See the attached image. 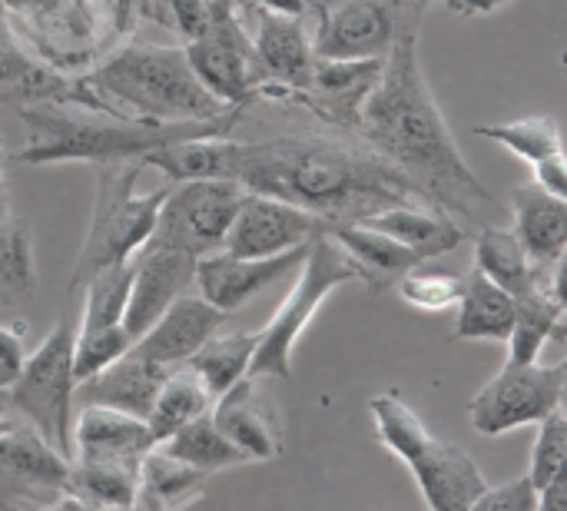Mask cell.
I'll return each instance as SVG.
<instances>
[{
    "label": "cell",
    "instance_id": "1",
    "mask_svg": "<svg viewBox=\"0 0 567 511\" xmlns=\"http://www.w3.org/2000/svg\"><path fill=\"white\" fill-rule=\"evenodd\" d=\"M395 3V40L385 57L379 86L369 93L359 136L402 166L425 196L442 206L449 216L478 223L482 213L498 209L502 203L485 190L475 170L465 163L439 100L422 73L419 33L429 3L435 0H392Z\"/></svg>",
    "mask_w": 567,
    "mask_h": 511
},
{
    "label": "cell",
    "instance_id": "2",
    "mask_svg": "<svg viewBox=\"0 0 567 511\" xmlns=\"http://www.w3.org/2000/svg\"><path fill=\"white\" fill-rule=\"evenodd\" d=\"M229 180L302 206L326 223H362L392 206L432 203L402 166L355 133L276 136L259 143L233 140Z\"/></svg>",
    "mask_w": 567,
    "mask_h": 511
},
{
    "label": "cell",
    "instance_id": "3",
    "mask_svg": "<svg viewBox=\"0 0 567 511\" xmlns=\"http://www.w3.org/2000/svg\"><path fill=\"white\" fill-rule=\"evenodd\" d=\"M17 116L23 120L27 140L17 153L27 166H50V163H126L143 160L146 153L169 146L176 140L193 136H229L239 123L243 110H233L216 120H186V123H159L123 116L120 110H93L73 103H37L20 106Z\"/></svg>",
    "mask_w": 567,
    "mask_h": 511
},
{
    "label": "cell",
    "instance_id": "4",
    "mask_svg": "<svg viewBox=\"0 0 567 511\" xmlns=\"http://www.w3.org/2000/svg\"><path fill=\"white\" fill-rule=\"evenodd\" d=\"M90 86L116 100L140 120L186 123L233 113V106L219 103L203 86L186 57V47H123L113 57H106V63L90 76Z\"/></svg>",
    "mask_w": 567,
    "mask_h": 511
},
{
    "label": "cell",
    "instance_id": "5",
    "mask_svg": "<svg viewBox=\"0 0 567 511\" xmlns=\"http://www.w3.org/2000/svg\"><path fill=\"white\" fill-rule=\"evenodd\" d=\"M143 163L126 160V163H103L96 166V196H93V213L86 226V239L80 246L73 276H70V293L83 289L90 276L100 269L130 263L153 236L163 200L173 183L140 193Z\"/></svg>",
    "mask_w": 567,
    "mask_h": 511
},
{
    "label": "cell",
    "instance_id": "6",
    "mask_svg": "<svg viewBox=\"0 0 567 511\" xmlns=\"http://www.w3.org/2000/svg\"><path fill=\"white\" fill-rule=\"evenodd\" d=\"M369 412L379 442L409 466L432 511H468L488 489L478 466L452 442L432 436L395 392L375 396L369 402Z\"/></svg>",
    "mask_w": 567,
    "mask_h": 511
},
{
    "label": "cell",
    "instance_id": "7",
    "mask_svg": "<svg viewBox=\"0 0 567 511\" xmlns=\"http://www.w3.org/2000/svg\"><path fill=\"white\" fill-rule=\"evenodd\" d=\"M73 346H76V326L73 319H60L43 336V343L23 359L17 379L3 392L17 422L30 426L50 449H56L70 462H73V402H76Z\"/></svg>",
    "mask_w": 567,
    "mask_h": 511
},
{
    "label": "cell",
    "instance_id": "8",
    "mask_svg": "<svg viewBox=\"0 0 567 511\" xmlns=\"http://www.w3.org/2000/svg\"><path fill=\"white\" fill-rule=\"evenodd\" d=\"M352 279H359V273L349 263V256L326 233H319L309 243V253L299 266V276H296L289 296L282 299L276 316L259 329L249 376L252 379H292V349H296L299 336L316 319L319 306L339 286H346Z\"/></svg>",
    "mask_w": 567,
    "mask_h": 511
},
{
    "label": "cell",
    "instance_id": "9",
    "mask_svg": "<svg viewBox=\"0 0 567 511\" xmlns=\"http://www.w3.org/2000/svg\"><path fill=\"white\" fill-rule=\"evenodd\" d=\"M243 196H246V186H239L236 180L173 183L163 200V209H159L150 243L203 259V256L223 249Z\"/></svg>",
    "mask_w": 567,
    "mask_h": 511
},
{
    "label": "cell",
    "instance_id": "10",
    "mask_svg": "<svg viewBox=\"0 0 567 511\" xmlns=\"http://www.w3.org/2000/svg\"><path fill=\"white\" fill-rule=\"evenodd\" d=\"M186 57L203 80V86L226 106L243 110L262 96V70L256 63L252 37L246 27V13L226 3H216L209 27L186 40Z\"/></svg>",
    "mask_w": 567,
    "mask_h": 511
},
{
    "label": "cell",
    "instance_id": "11",
    "mask_svg": "<svg viewBox=\"0 0 567 511\" xmlns=\"http://www.w3.org/2000/svg\"><path fill=\"white\" fill-rule=\"evenodd\" d=\"M561 409V366L542 362H505L502 372L482 386L468 402L475 432L495 439L522 426H542Z\"/></svg>",
    "mask_w": 567,
    "mask_h": 511
},
{
    "label": "cell",
    "instance_id": "12",
    "mask_svg": "<svg viewBox=\"0 0 567 511\" xmlns=\"http://www.w3.org/2000/svg\"><path fill=\"white\" fill-rule=\"evenodd\" d=\"M70 486V459L50 449L30 426L0 432V511H47Z\"/></svg>",
    "mask_w": 567,
    "mask_h": 511
},
{
    "label": "cell",
    "instance_id": "13",
    "mask_svg": "<svg viewBox=\"0 0 567 511\" xmlns=\"http://www.w3.org/2000/svg\"><path fill=\"white\" fill-rule=\"evenodd\" d=\"M316 57L369 60L389 57L395 40L392 0H312Z\"/></svg>",
    "mask_w": 567,
    "mask_h": 511
},
{
    "label": "cell",
    "instance_id": "14",
    "mask_svg": "<svg viewBox=\"0 0 567 511\" xmlns=\"http://www.w3.org/2000/svg\"><path fill=\"white\" fill-rule=\"evenodd\" d=\"M243 13L252 20L249 37H252L256 63L266 80L262 96L266 100H296L309 86L312 67H316V47H312V33H309L306 20L266 13L249 3L243 7Z\"/></svg>",
    "mask_w": 567,
    "mask_h": 511
},
{
    "label": "cell",
    "instance_id": "15",
    "mask_svg": "<svg viewBox=\"0 0 567 511\" xmlns=\"http://www.w3.org/2000/svg\"><path fill=\"white\" fill-rule=\"evenodd\" d=\"M326 233V219L286 200L246 190L223 249L233 256H279Z\"/></svg>",
    "mask_w": 567,
    "mask_h": 511
},
{
    "label": "cell",
    "instance_id": "16",
    "mask_svg": "<svg viewBox=\"0 0 567 511\" xmlns=\"http://www.w3.org/2000/svg\"><path fill=\"white\" fill-rule=\"evenodd\" d=\"M306 253H309V243L279 256H233L226 249H216L196 263L193 286L199 289L206 303L233 316L239 306H246L252 296H259L272 283L286 279L289 273H299Z\"/></svg>",
    "mask_w": 567,
    "mask_h": 511
},
{
    "label": "cell",
    "instance_id": "17",
    "mask_svg": "<svg viewBox=\"0 0 567 511\" xmlns=\"http://www.w3.org/2000/svg\"><path fill=\"white\" fill-rule=\"evenodd\" d=\"M382 70H385V57H369V60L316 57L312 80L292 103L306 106L309 113H316L329 126L359 136L362 106H365L369 93L379 86Z\"/></svg>",
    "mask_w": 567,
    "mask_h": 511
},
{
    "label": "cell",
    "instance_id": "18",
    "mask_svg": "<svg viewBox=\"0 0 567 511\" xmlns=\"http://www.w3.org/2000/svg\"><path fill=\"white\" fill-rule=\"evenodd\" d=\"M196 263L199 259L189 253L153 246V243H146L133 256V289H130V303H126V316H123V326H126L133 343L179 296L189 293V286L196 283Z\"/></svg>",
    "mask_w": 567,
    "mask_h": 511
},
{
    "label": "cell",
    "instance_id": "19",
    "mask_svg": "<svg viewBox=\"0 0 567 511\" xmlns=\"http://www.w3.org/2000/svg\"><path fill=\"white\" fill-rule=\"evenodd\" d=\"M103 93L90 90L86 83H70L60 73L43 70L10 33L7 20L0 17V103L7 106H37V103H73L93 110H113L100 100Z\"/></svg>",
    "mask_w": 567,
    "mask_h": 511
},
{
    "label": "cell",
    "instance_id": "20",
    "mask_svg": "<svg viewBox=\"0 0 567 511\" xmlns=\"http://www.w3.org/2000/svg\"><path fill=\"white\" fill-rule=\"evenodd\" d=\"M226 323V313L206 303L199 293L196 296H179L136 343L133 352L163 366V369H179L186 366Z\"/></svg>",
    "mask_w": 567,
    "mask_h": 511
},
{
    "label": "cell",
    "instance_id": "21",
    "mask_svg": "<svg viewBox=\"0 0 567 511\" xmlns=\"http://www.w3.org/2000/svg\"><path fill=\"white\" fill-rule=\"evenodd\" d=\"M150 449H156V442L146 419L106 406H80L73 419V459L140 469Z\"/></svg>",
    "mask_w": 567,
    "mask_h": 511
},
{
    "label": "cell",
    "instance_id": "22",
    "mask_svg": "<svg viewBox=\"0 0 567 511\" xmlns=\"http://www.w3.org/2000/svg\"><path fill=\"white\" fill-rule=\"evenodd\" d=\"M209 416L219 426V432L249 456V462H269L282 452L279 419L259 396L252 376L239 379L229 392H223Z\"/></svg>",
    "mask_w": 567,
    "mask_h": 511
},
{
    "label": "cell",
    "instance_id": "23",
    "mask_svg": "<svg viewBox=\"0 0 567 511\" xmlns=\"http://www.w3.org/2000/svg\"><path fill=\"white\" fill-rule=\"evenodd\" d=\"M326 236L349 256L359 273V283H365L375 296L392 289L405 273L425 263L415 249L365 223H326Z\"/></svg>",
    "mask_w": 567,
    "mask_h": 511
},
{
    "label": "cell",
    "instance_id": "24",
    "mask_svg": "<svg viewBox=\"0 0 567 511\" xmlns=\"http://www.w3.org/2000/svg\"><path fill=\"white\" fill-rule=\"evenodd\" d=\"M169 372L173 369H163L130 349L123 359H116L93 379L80 382L76 402L80 406H106V409H116V412H126L136 419H150L159 386L166 382Z\"/></svg>",
    "mask_w": 567,
    "mask_h": 511
},
{
    "label": "cell",
    "instance_id": "25",
    "mask_svg": "<svg viewBox=\"0 0 567 511\" xmlns=\"http://www.w3.org/2000/svg\"><path fill=\"white\" fill-rule=\"evenodd\" d=\"M362 223L379 229V233H389L402 246L415 249L422 259L455 253L468 239L462 223L455 216H449L442 206H432V203L392 206V209H382V213H375V216H369Z\"/></svg>",
    "mask_w": 567,
    "mask_h": 511
},
{
    "label": "cell",
    "instance_id": "26",
    "mask_svg": "<svg viewBox=\"0 0 567 511\" xmlns=\"http://www.w3.org/2000/svg\"><path fill=\"white\" fill-rule=\"evenodd\" d=\"M512 233L525 246V253L548 266L567 249V203L542 190L538 183H525L512 193Z\"/></svg>",
    "mask_w": 567,
    "mask_h": 511
},
{
    "label": "cell",
    "instance_id": "27",
    "mask_svg": "<svg viewBox=\"0 0 567 511\" xmlns=\"http://www.w3.org/2000/svg\"><path fill=\"white\" fill-rule=\"evenodd\" d=\"M209 476L173 459L166 449H150L140 462L136 479V509L140 511H183L206 495Z\"/></svg>",
    "mask_w": 567,
    "mask_h": 511
},
{
    "label": "cell",
    "instance_id": "28",
    "mask_svg": "<svg viewBox=\"0 0 567 511\" xmlns=\"http://www.w3.org/2000/svg\"><path fill=\"white\" fill-rule=\"evenodd\" d=\"M475 269L508 289L515 299L548 283V266H538L512 229L482 226L475 236Z\"/></svg>",
    "mask_w": 567,
    "mask_h": 511
},
{
    "label": "cell",
    "instance_id": "29",
    "mask_svg": "<svg viewBox=\"0 0 567 511\" xmlns=\"http://www.w3.org/2000/svg\"><path fill=\"white\" fill-rule=\"evenodd\" d=\"M515 329V296L492 283L485 273L472 269L465 276V293L458 299L455 339H492L508 343Z\"/></svg>",
    "mask_w": 567,
    "mask_h": 511
},
{
    "label": "cell",
    "instance_id": "30",
    "mask_svg": "<svg viewBox=\"0 0 567 511\" xmlns=\"http://www.w3.org/2000/svg\"><path fill=\"white\" fill-rule=\"evenodd\" d=\"M159 170L169 183L183 180H229L233 173V140L229 136H193L159 146L140 160Z\"/></svg>",
    "mask_w": 567,
    "mask_h": 511
},
{
    "label": "cell",
    "instance_id": "31",
    "mask_svg": "<svg viewBox=\"0 0 567 511\" xmlns=\"http://www.w3.org/2000/svg\"><path fill=\"white\" fill-rule=\"evenodd\" d=\"M213 406V396L209 389L203 386V379L189 369V366H179L166 376V382L159 386V396L153 402V412L146 419L150 432H153V442L163 446L166 439H173L183 426H189L193 419L206 416Z\"/></svg>",
    "mask_w": 567,
    "mask_h": 511
},
{
    "label": "cell",
    "instance_id": "32",
    "mask_svg": "<svg viewBox=\"0 0 567 511\" xmlns=\"http://www.w3.org/2000/svg\"><path fill=\"white\" fill-rule=\"evenodd\" d=\"M565 313L548 293V283L515 299V329L508 336V362H538L558 336Z\"/></svg>",
    "mask_w": 567,
    "mask_h": 511
},
{
    "label": "cell",
    "instance_id": "33",
    "mask_svg": "<svg viewBox=\"0 0 567 511\" xmlns=\"http://www.w3.org/2000/svg\"><path fill=\"white\" fill-rule=\"evenodd\" d=\"M256 343H259V333H226V336L216 333L186 366L203 379L209 396L219 399L239 379L249 376V366H252V356H256Z\"/></svg>",
    "mask_w": 567,
    "mask_h": 511
},
{
    "label": "cell",
    "instance_id": "34",
    "mask_svg": "<svg viewBox=\"0 0 567 511\" xmlns=\"http://www.w3.org/2000/svg\"><path fill=\"white\" fill-rule=\"evenodd\" d=\"M136 479H140V469H130V466L73 459L66 495L93 511L126 509V505H136Z\"/></svg>",
    "mask_w": 567,
    "mask_h": 511
},
{
    "label": "cell",
    "instance_id": "35",
    "mask_svg": "<svg viewBox=\"0 0 567 511\" xmlns=\"http://www.w3.org/2000/svg\"><path fill=\"white\" fill-rule=\"evenodd\" d=\"M159 449H166L173 459H179V462H186V466H193V469H199L206 476L223 472V469H236V466H249V456L219 432V426L213 422L209 412L193 419L189 426H183Z\"/></svg>",
    "mask_w": 567,
    "mask_h": 511
},
{
    "label": "cell",
    "instance_id": "36",
    "mask_svg": "<svg viewBox=\"0 0 567 511\" xmlns=\"http://www.w3.org/2000/svg\"><path fill=\"white\" fill-rule=\"evenodd\" d=\"M37 293L30 229L7 216L0 219V306H27Z\"/></svg>",
    "mask_w": 567,
    "mask_h": 511
},
{
    "label": "cell",
    "instance_id": "37",
    "mask_svg": "<svg viewBox=\"0 0 567 511\" xmlns=\"http://www.w3.org/2000/svg\"><path fill=\"white\" fill-rule=\"evenodd\" d=\"M130 289H133V259L120 263V266H110V269H100L96 276H90L83 283V313H80L76 333L123 326Z\"/></svg>",
    "mask_w": 567,
    "mask_h": 511
},
{
    "label": "cell",
    "instance_id": "38",
    "mask_svg": "<svg viewBox=\"0 0 567 511\" xmlns=\"http://www.w3.org/2000/svg\"><path fill=\"white\" fill-rule=\"evenodd\" d=\"M475 133L485 136V140L502 143L508 153H515L518 160H525L532 166L565 150L561 126H558L555 116H522V120H512V123L475 126Z\"/></svg>",
    "mask_w": 567,
    "mask_h": 511
},
{
    "label": "cell",
    "instance_id": "39",
    "mask_svg": "<svg viewBox=\"0 0 567 511\" xmlns=\"http://www.w3.org/2000/svg\"><path fill=\"white\" fill-rule=\"evenodd\" d=\"M399 296L422 309V313H445L452 306H458L462 293H465V276L458 273H425L422 266H415L412 273H405L395 283Z\"/></svg>",
    "mask_w": 567,
    "mask_h": 511
},
{
    "label": "cell",
    "instance_id": "40",
    "mask_svg": "<svg viewBox=\"0 0 567 511\" xmlns=\"http://www.w3.org/2000/svg\"><path fill=\"white\" fill-rule=\"evenodd\" d=\"M130 349H133V339H130L126 326L76 333V346H73V376H76V386L86 382V379H93L96 372H103L116 359H123Z\"/></svg>",
    "mask_w": 567,
    "mask_h": 511
},
{
    "label": "cell",
    "instance_id": "41",
    "mask_svg": "<svg viewBox=\"0 0 567 511\" xmlns=\"http://www.w3.org/2000/svg\"><path fill=\"white\" fill-rule=\"evenodd\" d=\"M561 472H567V416L558 409L551 412L535 439V452H532V472L528 479L535 482V489H548Z\"/></svg>",
    "mask_w": 567,
    "mask_h": 511
},
{
    "label": "cell",
    "instance_id": "42",
    "mask_svg": "<svg viewBox=\"0 0 567 511\" xmlns=\"http://www.w3.org/2000/svg\"><path fill=\"white\" fill-rule=\"evenodd\" d=\"M216 13V0H156V20L179 37H199Z\"/></svg>",
    "mask_w": 567,
    "mask_h": 511
},
{
    "label": "cell",
    "instance_id": "43",
    "mask_svg": "<svg viewBox=\"0 0 567 511\" xmlns=\"http://www.w3.org/2000/svg\"><path fill=\"white\" fill-rule=\"evenodd\" d=\"M538 499L542 492L535 489V482L522 476L498 489H485L468 511H538Z\"/></svg>",
    "mask_w": 567,
    "mask_h": 511
},
{
    "label": "cell",
    "instance_id": "44",
    "mask_svg": "<svg viewBox=\"0 0 567 511\" xmlns=\"http://www.w3.org/2000/svg\"><path fill=\"white\" fill-rule=\"evenodd\" d=\"M23 359H27V349H23L20 333L10 329V326H0V392L10 389V382L17 379Z\"/></svg>",
    "mask_w": 567,
    "mask_h": 511
},
{
    "label": "cell",
    "instance_id": "45",
    "mask_svg": "<svg viewBox=\"0 0 567 511\" xmlns=\"http://www.w3.org/2000/svg\"><path fill=\"white\" fill-rule=\"evenodd\" d=\"M535 183L542 186V190H548L551 196H558V200H565L567 203V153H555V156H548V160H542V163H535Z\"/></svg>",
    "mask_w": 567,
    "mask_h": 511
},
{
    "label": "cell",
    "instance_id": "46",
    "mask_svg": "<svg viewBox=\"0 0 567 511\" xmlns=\"http://www.w3.org/2000/svg\"><path fill=\"white\" fill-rule=\"evenodd\" d=\"M249 7L256 10H266V13H279V17H312V0H246Z\"/></svg>",
    "mask_w": 567,
    "mask_h": 511
},
{
    "label": "cell",
    "instance_id": "47",
    "mask_svg": "<svg viewBox=\"0 0 567 511\" xmlns=\"http://www.w3.org/2000/svg\"><path fill=\"white\" fill-rule=\"evenodd\" d=\"M548 293H551V299L558 303V309L565 313L567 319V249L548 269Z\"/></svg>",
    "mask_w": 567,
    "mask_h": 511
},
{
    "label": "cell",
    "instance_id": "48",
    "mask_svg": "<svg viewBox=\"0 0 567 511\" xmlns=\"http://www.w3.org/2000/svg\"><path fill=\"white\" fill-rule=\"evenodd\" d=\"M452 13L458 17H482V13H495L502 10L508 0H442Z\"/></svg>",
    "mask_w": 567,
    "mask_h": 511
},
{
    "label": "cell",
    "instance_id": "49",
    "mask_svg": "<svg viewBox=\"0 0 567 511\" xmlns=\"http://www.w3.org/2000/svg\"><path fill=\"white\" fill-rule=\"evenodd\" d=\"M555 339H567V319H561V329H558V336ZM561 366V412L567 416V356L558 362Z\"/></svg>",
    "mask_w": 567,
    "mask_h": 511
},
{
    "label": "cell",
    "instance_id": "50",
    "mask_svg": "<svg viewBox=\"0 0 567 511\" xmlns=\"http://www.w3.org/2000/svg\"><path fill=\"white\" fill-rule=\"evenodd\" d=\"M17 426V416L10 412V406H7V396L0 392V432H7V429H13Z\"/></svg>",
    "mask_w": 567,
    "mask_h": 511
},
{
    "label": "cell",
    "instance_id": "51",
    "mask_svg": "<svg viewBox=\"0 0 567 511\" xmlns=\"http://www.w3.org/2000/svg\"><path fill=\"white\" fill-rule=\"evenodd\" d=\"M7 216H10V193H7V176L0 170V219H7Z\"/></svg>",
    "mask_w": 567,
    "mask_h": 511
},
{
    "label": "cell",
    "instance_id": "52",
    "mask_svg": "<svg viewBox=\"0 0 567 511\" xmlns=\"http://www.w3.org/2000/svg\"><path fill=\"white\" fill-rule=\"evenodd\" d=\"M216 3H226V7H233V10H243V7H246V0H216Z\"/></svg>",
    "mask_w": 567,
    "mask_h": 511
},
{
    "label": "cell",
    "instance_id": "53",
    "mask_svg": "<svg viewBox=\"0 0 567 511\" xmlns=\"http://www.w3.org/2000/svg\"><path fill=\"white\" fill-rule=\"evenodd\" d=\"M106 511H140L136 505H126V509H106Z\"/></svg>",
    "mask_w": 567,
    "mask_h": 511
},
{
    "label": "cell",
    "instance_id": "54",
    "mask_svg": "<svg viewBox=\"0 0 567 511\" xmlns=\"http://www.w3.org/2000/svg\"><path fill=\"white\" fill-rule=\"evenodd\" d=\"M47 511H63V509H60V505H53V509H47Z\"/></svg>",
    "mask_w": 567,
    "mask_h": 511
}]
</instances>
